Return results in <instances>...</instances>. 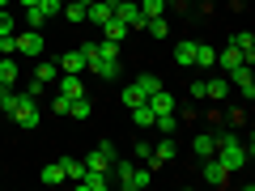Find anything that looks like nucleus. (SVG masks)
Returning <instances> with one entry per match:
<instances>
[{
  "mask_svg": "<svg viewBox=\"0 0 255 191\" xmlns=\"http://www.w3.org/2000/svg\"><path fill=\"white\" fill-rule=\"evenodd\" d=\"M213 157H217L230 174H238V170L247 166V157H251V145H243L234 132H221V136H217V149H213Z\"/></svg>",
  "mask_w": 255,
  "mask_h": 191,
  "instance_id": "obj_1",
  "label": "nucleus"
},
{
  "mask_svg": "<svg viewBox=\"0 0 255 191\" xmlns=\"http://www.w3.org/2000/svg\"><path fill=\"white\" fill-rule=\"evenodd\" d=\"M81 162H85V170L111 174V166H115V145H111V140H98V145L90 149V157H81Z\"/></svg>",
  "mask_w": 255,
  "mask_h": 191,
  "instance_id": "obj_2",
  "label": "nucleus"
},
{
  "mask_svg": "<svg viewBox=\"0 0 255 191\" xmlns=\"http://www.w3.org/2000/svg\"><path fill=\"white\" fill-rule=\"evenodd\" d=\"M111 17H119L128 30H145V13H140L136 0H115V13Z\"/></svg>",
  "mask_w": 255,
  "mask_h": 191,
  "instance_id": "obj_3",
  "label": "nucleus"
},
{
  "mask_svg": "<svg viewBox=\"0 0 255 191\" xmlns=\"http://www.w3.org/2000/svg\"><path fill=\"white\" fill-rule=\"evenodd\" d=\"M226 81H230V90H238L247 102L255 98V77H251V64H238V68H230V77H226Z\"/></svg>",
  "mask_w": 255,
  "mask_h": 191,
  "instance_id": "obj_4",
  "label": "nucleus"
},
{
  "mask_svg": "<svg viewBox=\"0 0 255 191\" xmlns=\"http://www.w3.org/2000/svg\"><path fill=\"white\" fill-rule=\"evenodd\" d=\"M13 51L17 55H43V30H21V34H13Z\"/></svg>",
  "mask_w": 255,
  "mask_h": 191,
  "instance_id": "obj_5",
  "label": "nucleus"
},
{
  "mask_svg": "<svg viewBox=\"0 0 255 191\" xmlns=\"http://www.w3.org/2000/svg\"><path fill=\"white\" fill-rule=\"evenodd\" d=\"M174 157H179V145H174V136H162L153 145V157H149V170H157V166H170Z\"/></svg>",
  "mask_w": 255,
  "mask_h": 191,
  "instance_id": "obj_6",
  "label": "nucleus"
},
{
  "mask_svg": "<svg viewBox=\"0 0 255 191\" xmlns=\"http://www.w3.org/2000/svg\"><path fill=\"white\" fill-rule=\"evenodd\" d=\"M149 179H153V170H149V166H132V170L119 179V187H124V191H140V187H149Z\"/></svg>",
  "mask_w": 255,
  "mask_h": 191,
  "instance_id": "obj_7",
  "label": "nucleus"
},
{
  "mask_svg": "<svg viewBox=\"0 0 255 191\" xmlns=\"http://www.w3.org/2000/svg\"><path fill=\"white\" fill-rule=\"evenodd\" d=\"M111 13H115V0H94V4H85V21H94V26L111 21Z\"/></svg>",
  "mask_w": 255,
  "mask_h": 191,
  "instance_id": "obj_8",
  "label": "nucleus"
},
{
  "mask_svg": "<svg viewBox=\"0 0 255 191\" xmlns=\"http://www.w3.org/2000/svg\"><path fill=\"white\" fill-rule=\"evenodd\" d=\"M200 162H204V179H209L213 187H226V183H230V170L217 162V157H200Z\"/></svg>",
  "mask_w": 255,
  "mask_h": 191,
  "instance_id": "obj_9",
  "label": "nucleus"
},
{
  "mask_svg": "<svg viewBox=\"0 0 255 191\" xmlns=\"http://www.w3.org/2000/svg\"><path fill=\"white\" fill-rule=\"evenodd\" d=\"M77 187H81V191H107V187H111V174H102V170H85L81 179H77Z\"/></svg>",
  "mask_w": 255,
  "mask_h": 191,
  "instance_id": "obj_10",
  "label": "nucleus"
},
{
  "mask_svg": "<svg viewBox=\"0 0 255 191\" xmlns=\"http://www.w3.org/2000/svg\"><path fill=\"white\" fill-rule=\"evenodd\" d=\"M60 94H64V98H81V94H85L81 73H60Z\"/></svg>",
  "mask_w": 255,
  "mask_h": 191,
  "instance_id": "obj_11",
  "label": "nucleus"
},
{
  "mask_svg": "<svg viewBox=\"0 0 255 191\" xmlns=\"http://www.w3.org/2000/svg\"><path fill=\"white\" fill-rule=\"evenodd\" d=\"M60 73H85V51L77 47V51H68V55H60Z\"/></svg>",
  "mask_w": 255,
  "mask_h": 191,
  "instance_id": "obj_12",
  "label": "nucleus"
},
{
  "mask_svg": "<svg viewBox=\"0 0 255 191\" xmlns=\"http://www.w3.org/2000/svg\"><path fill=\"white\" fill-rule=\"evenodd\" d=\"M217 64H221V68L230 73V68H238V64H247V60H243V51H238L234 43H226V47L217 51Z\"/></svg>",
  "mask_w": 255,
  "mask_h": 191,
  "instance_id": "obj_13",
  "label": "nucleus"
},
{
  "mask_svg": "<svg viewBox=\"0 0 255 191\" xmlns=\"http://www.w3.org/2000/svg\"><path fill=\"white\" fill-rule=\"evenodd\" d=\"M128 34H132V30H128V26H124V21H119V17L102 21V38H111V43H124Z\"/></svg>",
  "mask_w": 255,
  "mask_h": 191,
  "instance_id": "obj_14",
  "label": "nucleus"
},
{
  "mask_svg": "<svg viewBox=\"0 0 255 191\" xmlns=\"http://www.w3.org/2000/svg\"><path fill=\"white\" fill-rule=\"evenodd\" d=\"M174 64H179V68H196V43H191V38L174 47Z\"/></svg>",
  "mask_w": 255,
  "mask_h": 191,
  "instance_id": "obj_15",
  "label": "nucleus"
},
{
  "mask_svg": "<svg viewBox=\"0 0 255 191\" xmlns=\"http://www.w3.org/2000/svg\"><path fill=\"white\" fill-rule=\"evenodd\" d=\"M230 43H234L238 51H243V60H247V64L255 60V34H251V30H243V34H234V38H230Z\"/></svg>",
  "mask_w": 255,
  "mask_h": 191,
  "instance_id": "obj_16",
  "label": "nucleus"
},
{
  "mask_svg": "<svg viewBox=\"0 0 255 191\" xmlns=\"http://www.w3.org/2000/svg\"><path fill=\"white\" fill-rule=\"evenodd\" d=\"M34 77H38L43 85H51L55 77H60V64H55V60H43V55H38V68H34Z\"/></svg>",
  "mask_w": 255,
  "mask_h": 191,
  "instance_id": "obj_17",
  "label": "nucleus"
},
{
  "mask_svg": "<svg viewBox=\"0 0 255 191\" xmlns=\"http://www.w3.org/2000/svg\"><path fill=\"white\" fill-rule=\"evenodd\" d=\"M132 123H136L140 132H149V127H153V106H149V102H140V106H132Z\"/></svg>",
  "mask_w": 255,
  "mask_h": 191,
  "instance_id": "obj_18",
  "label": "nucleus"
},
{
  "mask_svg": "<svg viewBox=\"0 0 255 191\" xmlns=\"http://www.w3.org/2000/svg\"><path fill=\"white\" fill-rule=\"evenodd\" d=\"M230 94V81L226 77H213V81H204V98H213V102H221Z\"/></svg>",
  "mask_w": 255,
  "mask_h": 191,
  "instance_id": "obj_19",
  "label": "nucleus"
},
{
  "mask_svg": "<svg viewBox=\"0 0 255 191\" xmlns=\"http://www.w3.org/2000/svg\"><path fill=\"white\" fill-rule=\"evenodd\" d=\"M191 149H196V157H213V149H217V136H213V132H200V136L191 140Z\"/></svg>",
  "mask_w": 255,
  "mask_h": 191,
  "instance_id": "obj_20",
  "label": "nucleus"
},
{
  "mask_svg": "<svg viewBox=\"0 0 255 191\" xmlns=\"http://www.w3.org/2000/svg\"><path fill=\"white\" fill-rule=\"evenodd\" d=\"M60 170H64V179H81V174H85V162H81V157H60Z\"/></svg>",
  "mask_w": 255,
  "mask_h": 191,
  "instance_id": "obj_21",
  "label": "nucleus"
},
{
  "mask_svg": "<svg viewBox=\"0 0 255 191\" xmlns=\"http://www.w3.org/2000/svg\"><path fill=\"white\" fill-rule=\"evenodd\" d=\"M119 98H124V106H128V110H132V106H140V102H149V98H145V90H140L136 81H132V85H124V94H119Z\"/></svg>",
  "mask_w": 255,
  "mask_h": 191,
  "instance_id": "obj_22",
  "label": "nucleus"
},
{
  "mask_svg": "<svg viewBox=\"0 0 255 191\" xmlns=\"http://www.w3.org/2000/svg\"><path fill=\"white\" fill-rule=\"evenodd\" d=\"M153 127L162 132V136H174V127H179V115H174V110H166V115H153Z\"/></svg>",
  "mask_w": 255,
  "mask_h": 191,
  "instance_id": "obj_23",
  "label": "nucleus"
},
{
  "mask_svg": "<svg viewBox=\"0 0 255 191\" xmlns=\"http://www.w3.org/2000/svg\"><path fill=\"white\" fill-rule=\"evenodd\" d=\"M149 106H153V115H166V110H174V98L166 90H157V94H149Z\"/></svg>",
  "mask_w": 255,
  "mask_h": 191,
  "instance_id": "obj_24",
  "label": "nucleus"
},
{
  "mask_svg": "<svg viewBox=\"0 0 255 191\" xmlns=\"http://www.w3.org/2000/svg\"><path fill=\"white\" fill-rule=\"evenodd\" d=\"M13 81H17V60L0 55V85H13Z\"/></svg>",
  "mask_w": 255,
  "mask_h": 191,
  "instance_id": "obj_25",
  "label": "nucleus"
},
{
  "mask_svg": "<svg viewBox=\"0 0 255 191\" xmlns=\"http://www.w3.org/2000/svg\"><path fill=\"white\" fill-rule=\"evenodd\" d=\"M213 64H217V51L209 43H196V68H213Z\"/></svg>",
  "mask_w": 255,
  "mask_h": 191,
  "instance_id": "obj_26",
  "label": "nucleus"
},
{
  "mask_svg": "<svg viewBox=\"0 0 255 191\" xmlns=\"http://www.w3.org/2000/svg\"><path fill=\"white\" fill-rule=\"evenodd\" d=\"M68 115H73V119H90V115H94V102H90V98L81 94V98H73V106H68Z\"/></svg>",
  "mask_w": 255,
  "mask_h": 191,
  "instance_id": "obj_27",
  "label": "nucleus"
},
{
  "mask_svg": "<svg viewBox=\"0 0 255 191\" xmlns=\"http://www.w3.org/2000/svg\"><path fill=\"white\" fill-rule=\"evenodd\" d=\"M64 17L73 21V26H81V21H85V4H81V0H64Z\"/></svg>",
  "mask_w": 255,
  "mask_h": 191,
  "instance_id": "obj_28",
  "label": "nucleus"
},
{
  "mask_svg": "<svg viewBox=\"0 0 255 191\" xmlns=\"http://www.w3.org/2000/svg\"><path fill=\"white\" fill-rule=\"evenodd\" d=\"M145 30H149L153 38H166V34H170V21H166V17H149V21H145Z\"/></svg>",
  "mask_w": 255,
  "mask_h": 191,
  "instance_id": "obj_29",
  "label": "nucleus"
},
{
  "mask_svg": "<svg viewBox=\"0 0 255 191\" xmlns=\"http://www.w3.org/2000/svg\"><path fill=\"white\" fill-rule=\"evenodd\" d=\"M38 179L47 183V187H55V183H64V170H60V162H51V166H43V174Z\"/></svg>",
  "mask_w": 255,
  "mask_h": 191,
  "instance_id": "obj_30",
  "label": "nucleus"
},
{
  "mask_svg": "<svg viewBox=\"0 0 255 191\" xmlns=\"http://www.w3.org/2000/svg\"><path fill=\"white\" fill-rule=\"evenodd\" d=\"M140 13H145V21L149 17H162V13H166V0H140Z\"/></svg>",
  "mask_w": 255,
  "mask_h": 191,
  "instance_id": "obj_31",
  "label": "nucleus"
},
{
  "mask_svg": "<svg viewBox=\"0 0 255 191\" xmlns=\"http://www.w3.org/2000/svg\"><path fill=\"white\" fill-rule=\"evenodd\" d=\"M136 85L145 90V98H149V94H157V90H162V81H157L153 73H140V77H136Z\"/></svg>",
  "mask_w": 255,
  "mask_h": 191,
  "instance_id": "obj_32",
  "label": "nucleus"
},
{
  "mask_svg": "<svg viewBox=\"0 0 255 191\" xmlns=\"http://www.w3.org/2000/svg\"><path fill=\"white\" fill-rule=\"evenodd\" d=\"M43 21H47L43 9H38V4H30V9H26V26H30V30H43Z\"/></svg>",
  "mask_w": 255,
  "mask_h": 191,
  "instance_id": "obj_33",
  "label": "nucleus"
},
{
  "mask_svg": "<svg viewBox=\"0 0 255 191\" xmlns=\"http://www.w3.org/2000/svg\"><path fill=\"white\" fill-rule=\"evenodd\" d=\"M17 30H13V13L9 9H0V38H13Z\"/></svg>",
  "mask_w": 255,
  "mask_h": 191,
  "instance_id": "obj_34",
  "label": "nucleus"
},
{
  "mask_svg": "<svg viewBox=\"0 0 255 191\" xmlns=\"http://www.w3.org/2000/svg\"><path fill=\"white\" fill-rule=\"evenodd\" d=\"M68 106H73V98H64V94H55V98H51V110H55V115H68Z\"/></svg>",
  "mask_w": 255,
  "mask_h": 191,
  "instance_id": "obj_35",
  "label": "nucleus"
},
{
  "mask_svg": "<svg viewBox=\"0 0 255 191\" xmlns=\"http://www.w3.org/2000/svg\"><path fill=\"white\" fill-rule=\"evenodd\" d=\"M149 157H153V145H149V140H140V145H136V162L149 166Z\"/></svg>",
  "mask_w": 255,
  "mask_h": 191,
  "instance_id": "obj_36",
  "label": "nucleus"
},
{
  "mask_svg": "<svg viewBox=\"0 0 255 191\" xmlns=\"http://www.w3.org/2000/svg\"><path fill=\"white\" fill-rule=\"evenodd\" d=\"M43 90H47V85L38 81V77H30V85H26V94H30V98H38V94H43Z\"/></svg>",
  "mask_w": 255,
  "mask_h": 191,
  "instance_id": "obj_37",
  "label": "nucleus"
},
{
  "mask_svg": "<svg viewBox=\"0 0 255 191\" xmlns=\"http://www.w3.org/2000/svg\"><path fill=\"white\" fill-rule=\"evenodd\" d=\"M17 4H21V9H30V4H38V0H17Z\"/></svg>",
  "mask_w": 255,
  "mask_h": 191,
  "instance_id": "obj_38",
  "label": "nucleus"
},
{
  "mask_svg": "<svg viewBox=\"0 0 255 191\" xmlns=\"http://www.w3.org/2000/svg\"><path fill=\"white\" fill-rule=\"evenodd\" d=\"M4 4H9V0H0V9H4Z\"/></svg>",
  "mask_w": 255,
  "mask_h": 191,
  "instance_id": "obj_39",
  "label": "nucleus"
},
{
  "mask_svg": "<svg viewBox=\"0 0 255 191\" xmlns=\"http://www.w3.org/2000/svg\"><path fill=\"white\" fill-rule=\"evenodd\" d=\"M81 4H94V0H81Z\"/></svg>",
  "mask_w": 255,
  "mask_h": 191,
  "instance_id": "obj_40",
  "label": "nucleus"
},
{
  "mask_svg": "<svg viewBox=\"0 0 255 191\" xmlns=\"http://www.w3.org/2000/svg\"><path fill=\"white\" fill-rule=\"evenodd\" d=\"M0 119H4V110H0Z\"/></svg>",
  "mask_w": 255,
  "mask_h": 191,
  "instance_id": "obj_41",
  "label": "nucleus"
}]
</instances>
